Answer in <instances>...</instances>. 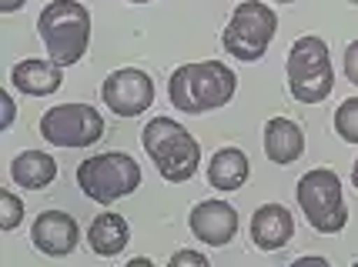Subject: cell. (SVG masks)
<instances>
[{"mask_svg":"<svg viewBox=\"0 0 358 267\" xmlns=\"http://www.w3.org/2000/svg\"><path fill=\"white\" fill-rule=\"evenodd\" d=\"M278 3H295V0H278Z\"/></svg>","mask_w":358,"mask_h":267,"instance_id":"4316f807","label":"cell"},{"mask_svg":"<svg viewBox=\"0 0 358 267\" xmlns=\"http://www.w3.org/2000/svg\"><path fill=\"white\" fill-rule=\"evenodd\" d=\"M251 174L248 154L238 147H221L215 158L208 160V184L215 190H241Z\"/></svg>","mask_w":358,"mask_h":267,"instance_id":"e0dca14e","label":"cell"},{"mask_svg":"<svg viewBox=\"0 0 358 267\" xmlns=\"http://www.w3.org/2000/svg\"><path fill=\"white\" fill-rule=\"evenodd\" d=\"M41 137L54 147L78 151L104 137V117L91 104H57L41 114Z\"/></svg>","mask_w":358,"mask_h":267,"instance_id":"ba28073f","label":"cell"},{"mask_svg":"<svg viewBox=\"0 0 358 267\" xmlns=\"http://www.w3.org/2000/svg\"><path fill=\"white\" fill-rule=\"evenodd\" d=\"M295 197L305 220L318 234H342L348 224V207H345V188L342 177L331 167H315L301 174L295 184Z\"/></svg>","mask_w":358,"mask_h":267,"instance_id":"8992f818","label":"cell"},{"mask_svg":"<svg viewBox=\"0 0 358 267\" xmlns=\"http://www.w3.org/2000/svg\"><path fill=\"white\" fill-rule=\"evenodd\" d=\"M278 33V14L268 7L265 0H241L234 7L228 27L221 33V44L234 61L255 63L265 57L268 44Z\"/></svg>","mask_w":358,"mask_h":267,"instance_id":"52a82bcc","label":"cell"},{"mask_svg":"<svg viewBox=\"0 0 358 267\" xmlns=\"http://www.w3.org/2000/svg\"><path fill=\"white\" fill-rule=\"evenodd\" d=\"M171 267H208V257L204 254H198V251H174L171 254V261H168Z\"/></svg>","mask_w":358,"mask_h":267,"instance_id":"ffe728a7","label":"cell"},{"mask_svg":"<svg viewBox=\"0 0 358 267\" xmlns=\"http://www.w3.org/2000/svg\"><path fill=\"white\" fill-rule=\"evenodd\" d=\"M285 74H288V91L301 104H322L328 94L335 91V70H331V54L328 44L315 33L298 37L288 47V61H285Z\"/></svg>","mask_w":358,"mask_h":267,"instance_id":"277c9868","label":"cell"},{"mask_svg":"<svg viewBox=\"0 0 358 267\" xmlns=\"http://www.w3.org/2000/svg\"><path fill=\"white\" fill-rule=\"evenodd\" d=\"M348 3H355V7H358V0H348Z\"/></svg>","mask_w":358,"mask_h":267,"instance_id":"83f0119b","label":"cell"},{"mask_svg":"<svg viewBox=\"0 0 358 267\" xmlns=\"http://www.w3.org/2000/svg\"><path fill=\"white\" fill-rule=\"evenodd\" d=\"M101 100L114 117H141L155 104V80L138 67H121L104 77L101 84Z\"/></svg>","mask_w":358,"mask_h":267,"instance_id":"9c48e42d","label":"cell"},{"mask_svg":"<svg viewBox=\"0 0 358 267\" xmlns=\"http://www.w3.org/2000/svg\"><path fill=\"white\" fill-rule=\"evenodd\" d=\"M24 220V204L14 190H3L0 194V231H17Z\"/></svg>","mask_w":358,"mask_h":267,"instance_id":"d6986e66","label":"cell"},{"mask_svg":"<svg viewBox=\"0 0 358 267\" xmlns=\"http://www.w3.org/2000/svg\"><path fill=\"white\" fill-rule=\"evenodd\" d=\"M57 177V160L47 151H24L10 160V181L24 190H44Z\"/></svg>","mask_w":358,"mask_h":267,"instance_id":"2e32d148","label":"cell"},{"mask_svg":"<svg viewBox=\"0 0 358 267\" xmlns=\"http://www.w3.org/2000/svg\"><path fill=\"white\" fill-rule=\"evenodd\" d=\"M345 77L358 87V40H352V44L345 47Z\"/></svg>","mask_w":358,"mask_h":267,"instance_id":"44dd1931","label":"cell"},{"mask_svg":"<svg viewBox=\"0 0 358 267\" xmlns=\"http://www.w3.org/2000/svg\"><path fill=\"white\" fill-rule=\"evenodd\" d=\"M31 241L47 257H67L80 244V227L67 211H44L31 224Z\"/></svg>","mask_w":358,"mask_h":267,"instance_id":"8fae6325","label":"cell"},{"mask_svg":"<svg viewBox=\"0 0 358 267\" xmlns=\"http://www.w3.org/2000/svg\"><path fill=\"white\" fill-rule=\"evenodd\" d=\"M24 3H27V0H0V10H3V14H14V10H20Z\"/></svg>","mask_w":358,"mask_h":267,"instance_id":"603a6c76","label":"cell"},{"mask_svg":"<svg viewBox=\"0 0 358 267\" xmlns=\"http://www.w3.org/2000/svg\"><path fill=\"white\" fill-rule=\"evenodd\" d=\"M127 3H151V0H127Z\"/></svg>","mask_w":358,"mask_h":267,"instance_id":"484cf974","label":"cell"},{"mask_svg":"<svg viewBox=\"0 0 358 267\" xmlns=\"http://www.w3.org/2000/svg\"><path fill=\"white\" fill-rule=\"evenodd\" d=\"M335 134L345 144H358V97H348L335 107Z\"/></svg>","mask_w":358,"mask_h":267,"instance_id":"ac0fdd59","label":"cell"},{"mask_svg":"<svg viewBox=\"0 0 358 267\" xmlns=\"http://www.w3.org/2000/svg\"><path fill=\"white\" fill-rule=\"evenodd\" d=\"M187 227L208 247H224L238 234V211L228 201H215L211 197V201H201V204L191 207Z\"/></svg>","mask_w":358,"mask_h":267,"instance_id":"30bf717a","label":"cell"},{"mask_svg":"<svg viewBox=\"0 0 358 267\" xmlns=\"http://www.w3.org/2000/svg\"><path fill=\"white\" fill-rule=\"evenodd\" d=\"M37 33L50 61L74 67L91 47V10L80 0H50L37 17Z\"/></svg>","mask_w":358,"mask_h":267,"instance_id":"7a4b0ae2","label":"cell"},{"mask_svg":"<svg viewBox=\"0 0 358 267\" xmlns=\"http://www.w3.org/2000/svg\"><path fill=\"white\" fill-rule=\"evenodd\" d=\"M352 188L358 190V158H355V164H352Z\"/></svg>","mask_w":358,"mask_h":267,"instance_id":"d4e9b609","label":"cell"},{"mask_svg":"<svg viewBox=\"0 0 358 267\" xmlns=\"http://www.w3.org/2000/svg\"><path fill=\"white\" fill-rule=\"evenodd\" d=\"M0 107H3V121H0V127H3V130H10V124H14V114H17L14 97H10V94H0Z\"/></svg>","mask_w":358,"mask_h":267,"instance_id":"7402d4cb","label":"cell"},{"mask_svg":"<svg viewBox=\"0 0 358 267\" xmlns=\"http://www.w3.org/2000/svg\"><path fill=\"white\" fill-rule=\"evenodd\" d=\"M10 84L27 97H50L61 91L64 67L54 63L50 57H47V61L27 57V61H17L14 67H10Z\"/></svg>","mask_w":358,"mask_h":267,"instance_id":"4fadbf2b","label":"cell"},{"mask_svg":"<svg viewBox=\"0 0 358 267\" xmlns=\"http://www.w3.org/2000/svg\"><path fill=\"white\" fill-rule=\"evenodd\" d=\"M78 188L94 204H114L121 197H131L141 188V164L124 151H104L80 160Z\"/></svg>","mask_w":358,"mask_h":267,"instance_id":"5b68a950","label":"cell"},{"mask_svg":"<svg viewBox=\"0 0 358 267\" xmlns=\"http://www.w3.org/2000/svg\"><path fill=\"white\" fill-rule=\"evenodd\" d=\"M265 154L271 164H295L305 154V130L292 117H271L265 124Z\"/></svg>","mask_w":358,"mask_h":267,"instance_id":"5bb4252c","label":"cell"},{"mask_svg":"<svg viewBox=\"0 0 358 267\" xmlns=\"http://www.w3.org/2000/svg\"><path fill=\"white\" fill-rule=\"evenodd\" d=\"M127 241H131V227H127V220L121 214H97L91 220V227H87V247H91L97 257H117V254L127 247Z\"/></svg>","mask_w":358,"mask_h":267,"instance_id":"9a60e30c","label":"cell"},{"mask_svg":"<svg viewBox=\"0 0 358 267\" xmlns=\"http://www.w3.org/2000/svg\"><path fill=\"white\" fill-rule=\"evenodd\" d=\"M292 237H295V214L285 204H262L251 214V241L258 251L275 254L288 247Z\"/></svg>","mask_w":358,"mask_h":267,"instance_id":"7c38bea8","label":"cell"},{"mask_svg":"<svg viewBox=\"0 0 358 267\" xmlns=\"http://www.w3.org/2000/svg\"><path fill=\"white\" fill-rule=\"evenodd\" d=\"M141 144H144V154L155 160L157 174L168 184H185L198 174L201 144L187 134V127H181L171 117L148 121V127L141 130Z\"/></svg>","mask_w":358,"mask_h":267,"instance_id":"3957f363","label":"cell"},{"mask_svg":"<svg viewBox=\"0 0 358 267\" xmlns=\"http://www.w3.org/2000/svg\"><path fill=\"white\" fill-rule=\"evenodd\" d=\"M238 91V74L221 61H194L181 63L168 80V97L181 114H208L231 104Z\"/></svg>","mask_w":358,"mask_h":267,"instance_id":"6da1fadb","label":"cell"},{"mask_svg":"<svg viewBox=\"0 0 358 267\" xmlns=\"http://www.w3.org/2000/svg\"><path fill=\"white\" fill-rule=\"evenodd\" d=\"M148 264H151L148 257H134V261H127V267H148Z\"/></svg>","mask_w":358,"mask_h":267,"instance_id":"cb8c5ba5","label":"cell"}]
</instances>
